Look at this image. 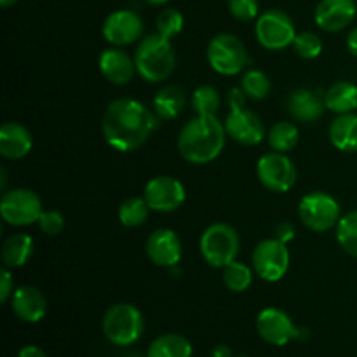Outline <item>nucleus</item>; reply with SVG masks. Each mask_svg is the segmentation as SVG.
Returning a JSON list of instances; mask_svg holds the SVG:
<instances>
[{
  "instance_id": "46",
  "label": "nucleus",
  "mask_w": 357,
  "mask_h": 357,
  "mask_svg": "<svg viewBox=\"0 0 357 357\" xmlns=\"http://www.w3.org/2000/svg\"><path fill=\"white\" fill-rule=\"evenodd\" d=\"M243 357H248V356H243Z\"/></svg>"
},
{
  "instance_id": "38",
  "label": "nucleus",
  "mask_w": 357,
  "mask_h": 357,
  "mask_svg": "<svg viewBox=\"0 0 357 357\" xmlns=\"http://www.w3.org/2000/svg\"><path fill=\"white\" fill-rule=\"evenodd\" d=\"M275 239H279L284 244H288L289 241L295 239V225H293L291 222L279 223L278 229H275Z\"/></svg>"
},
{
  "instance_id": "27",
  "label": "nucleus",
  "mask_w": 357,
  "mask_h": 357,
  "mask_svg": "<svg viewBox=\"0 0 357 357\" xmlns=\"http://www.w3.org/2000/svg\"><path fill=\"white\" fill-rule=\"evenodd\" d=\"M267 138L268 145H271V149L274 152L286 153L295 149L296 143H298V128L295 124H291V122H278V124H274L271 128Z\"/></svg>"
},
{
  "instance_id": "11",
  "label": "nucleus",
  "mask_w": 357,
  "mask_h": 357,
  "mask_svg": "<svg viewBox=\"0 0 357 357\" xmlns=\"http://www.w3.org/2000/svg\"><path fill=\"white\" fill-rule=\"evenodd\" d=\"M289 268V251L279 239L261 241L253 251V271L267 282H278Z\"/></svg>"
},
{
  "instance_id": "9",
  "label": "nucleus",
  "mask_w": 357,
  "mask_h": 357,
  "mask_svg": "<svg viewBox=\"0 0 357 357\" xmlns=\"http://www.w3.org/2000/svg\"><path fill=\"white\" fill-rule=\"evenodd\" d=\"M257 38L268 51H282L289 47L296 38L293 20L286 13L271 9L261 14L257 21Z\"/></svg>"
},
{
  "instance_id": "17",
  "label": "nucleus",
  "mask_w": 357,
  "mask_h": 357,
  "mask_svg": "<svg viewBox=\"0 0 357 357\" xmlns=\"http://www.w3.org/2000/svg\"><path fill=\"white\" fill-rule=\"evenodd\" d=\"M357 0H321L316 9V23L324 31H342L356 20Z\"/></svg>"
},
{
  "instance_id": "3",
  "label": "nucleus",
  "mask_w": 357,
  "mask_h": 357,
  "mask_svg": "<svg viewBox=\"0 0 357 357\" xmlns=\"http://www.w3.org/2000/svg\"><path fill=\"white\" fill-rule=\"evenodd\" d=\"M136 70L146 82H162L173 73L176 66L174 49L162 35H146L139 42L135 54Z\"/></svg>"
},
{
  "instance_id": "20",
  "label": "nucleus",
  "mask_w": 357,
  "mask_h": 357,
  "mask_svg": "<svg viewBox=\"0 0 357 357\" xmlns=\"http://www.w3.org/2000/svg\"><path fill=\"white\" fill-rule=\"evenodd\" d=\"M100 72L108 82L126 86L135 77L136 63L122 49H107L100 56Z\"/></svg>"
},
{
  "instance_id": "42",
  "label": "nucleus",
  "mask_w": 357,
  "mask_h": 357,
  "mask_svg": "<svg viewBox=\"0 0 357 357\" xmlns=\"http://www.w3.org/2000/svg\"><path fill=\"white\" fill-rule=\"evenodd\" d=\"M213 357H234L232 349L227 347V345H216L211 352Z\"/></svg>"
},
{
  "instance_id": "41",
  "label": "nucleus",
  "mask_w": 357,
  "mask_h": 357,
  "mask_svg": "<svg viewBox=\"0 0 357 357\" xmlns=\"http://www.w3.org/2000/svg\"><path fill=\"white\" fill-rule=\"evenodd\" d=\"M347 47H349V51H351V54L354 56V58H357V26L351 31V33H349Z\"/></svg>"
},
{
  "instance_id": "14",
  "label": "nucleus",
  "mask_w": 357,
  "mask_h": 357,
  "mask_svg": "<svg viewBox=\"0 0 357 357\" xmlns=\"http://www.w3.org/2000/svg\"><path fill=\"white\" fill-rule=\"evenodd\" d=\"M257 330L267 344L278 345V347H282L296 337V328L291 317L284 310L274 309V307L264 309L258 314Z\"/></svg>"
},
{
  "instance_id": "10",
  "label": "nucleus",
  "mask_w": 357,
  "mask_h": 357,
  "mask_svg": "<svg viewBox=\"0 0 357 357\" xmlns=\"http://www.w3.org/2000/svg\"><path fill=\"white\" fill-rule=\"evenodd\" d=\"M257 174L260 183L267 190L279 192V194L291 190L293 185L296 183L295 164L281 152H271L260 157L257 164Z\"/></svg>"
},
{
  "instance_id": "12",
  "label": "nucleus",
  "mask_w": 357,
  "mask_h": 357,
  "mask_svg": "<svg viewBox=\"0 0 357 357\" xmlns=\"http://www.w3.org/2000/svg\"><path fill=\"white\" fill-rule=\"evenodd\" d=\"M185 187L173 176H157L146 183L143 199L150 209L159 213H171L181 208L185 202Z\"/></svg>"
},
{
  "instance_id": "37",
  "label": "nucleus",
  "mask_w": 357,
  "mask_h": 357,
  "mask_svg": "<svg viewBox=\"0 0 357 357\" xmlns=\"http://www.w3.org/2000/svg\"><path fill=\"white\" fill-rule=\"evenodd\" d=\"M14 293V279L13 274L9 272V268L3 267L0 271V302L7 303V300L13 298Z\"/></svg>"
},
{
  "instance_id": "25",
  "label": "nucleus",
  "mask_w": 357,
  "mask_h": 357,
  "mask_svg": "<svg viewBox=\"0 0 357 357\" xmlns=\"http://www.w3.org/2000/svg\"><path fill=\"white\" fill-rule=\"evenodd\" d=\"M185 108V93L178 86H164L153 98V112L164 121L176 119Z\"/></svg>"
},
{
  "instance_id": "22",
  "label": "nucleus",
  "mask_w": 357,
  "mask_h": 357,
  "mask_svg": "<svg viewBox=\"0 0 357 357\" xmlns=\"http://www.w3.org/2000/svg\"><path fill=\"white\" fill-rule=\"evenodd\" d=\"M330 142L345 153L357 152V115H338L330 126Z\"/></svg>"
},
{
  "instance_id": "21",
  "label": "nucleus",
  "mask_w": 357,
  "mask_h": 357,
  "mask_svg": "<svg viewBox=\"0 0 357 357\" xmlns=\"http://www.w3.org/2000/svg\"><path fill=\"white\" fill-rule=\"evenodd\" d=\"M33 146L31 132L17 122H3L0 128V153L10 160L23 159Z\"/></svg>"
},
{
  "instance_id": "18",
  "label": "nucleus",
  "mask_w": 357,
  "mask_h": 357,
  "mask_svg": "<svg viewBox=\"0 0 357 357\" xmlns=\"http://www.w3.org/2000/svg\"><path fill=\"white\" fill-rule=\"evenodd\" d=\"M324 108H326L324 93L317 89L302 87V89L293 91L288 98V112L291 117L305 124L319 121L324 114Z\"/></svg>"
},
{
  "instance_id": "29",
  "label": "nucleus",
  "mask_w": 357,
  "mask_h": 357,
  "mask_svg": "<svg viewBox=\"0 0 357 357\" xmlns=\"http://www.w3.org/2000/svg\"><path fill=\"white\" fill-rule=\"evenodd\" d=\"M337 241L345 253L357 258V211L342 216L337 225Z\"/></svg>"
},
{
  "instance_id": "5",
  "label": "nucleus",
  "mask_w": 357,
  "mask_h": 357,
  "mask_svg": "<svg viewBox=\"0 0 357 357\" xmlns=\"http://www.w3.org/2000/svg\"><path fill=\"white\" fill-rule=\"evenodd\" d=\"M239 234L229 223H213L201 237V253L208 265L225 268L239 255Z\"/></svg>"
},
{
  "instance_id": "40",
  "label": "nucleus",
  "mask_w": 357,
  "mask_h": 357,
  "mask_svg": "<svg viewBox=\"0 0 357 357\" xmlns=\"http://www.w3.org/2000/svg\"><path fill=\"white\" fill-rule=\"evenodd\" d=\"M17 357H47V354L37 345H26V347L21 349Z\"/></svg>"
},
{
  "instance_id": "33",
  "label": "nucleus",
  "mask_w": 357,
  "mask_h": 357,
  "mask_svg": "<svg viewBox=\"0 0 357 357\" xmlns=\"http://www.w3.org/2000/svg\"><path fill=\"white\" fill-rule=\"evenodd\" d=\"M181 30H183V16H181V13H178L173 7L160 10L159 16H157V33L169 40V38L176 37Z\"/></svg>"
},
{
  "instance_id": "2",
  "label": "nucleus",
  "mask_w": 357,
  "mask_h": 357,
  "mask_svg": "<svg viewBox=\"0 0 357 357\" xmlns=\"http://www.w3.org/2000/svg\"><path fill=\"white\" fill-rule=\"evenodd\" d=\"M225 138V124L216 115H197L180 131L178 150L187 162L209 164L222 153Z\"/></svg>"
},
{
  "instance_id": "32",
  "label": "nucleus",
  "mask_w": 357,
  "mask_h": 357,
  "mask_svg": "<svg viewBox=\"0 0 357 357\" xmlns=\"http://www.w3.org/2000/svg\"><path fill=\"white\" fill-rule=\"evenodd\" d=\"M241 87H243L246 96L251 98V100H265L271 94L272 84L271 79L264 72H260V70H250L243 77Z\"/></svg>"
},
{
  "instance_id": "19",
  "label": "nucleus",
  "mask_w": 357,
  "mask_h": 357,
  "mask_svg": "<svg viewBox=\"0 0 357 357\" xmlns=\"http://www.w3.org/2000/svg\"><path fill=\"white\" fill-rule=\"evenodd\" d=\"M10 307L17 319L23 323H38L47 312V300L35 286H21L13 293Z\"/></svg>"
},
{
  "instance_id": "16",
  "label": "nucleus",
  "mask_w": 357,
  "mask_h": 357,
  "mask_svg": "<svg viewBox=\"0 0 357 357\" xmlns=\"http://www.w3.org/2000/svg\"><path fill=\"white\" fill-rule=\"evenodd\" d=\"M146 255L157 267L173 268L180 264L183 246L178 234L169 229H159L146 239Z\"/></svg>"
},
{
  "instance_id": "8",
  "label": "nucleus",
  "mask_w": 357,
  "mask_h": 357,
  "mask_svg": "<svg viewBox=\"0 0 357 357\" xmlns=\"http://www.w3.org/2000/svg\"><path fill=\"white\" fill-rule=\"evenodd\" d=\"M0 213L6 223L14 227H26L38 223V218L44 213L42 199L28 188H14L6 192L0 202Z\"/></svg>"
},
{
  "instance_id": "1",
  "label": "nucleus",
  "mask_w": 357,
  "mask_h": 357,
  "mask_svg": "<svg viewBox=\"0 0 357 357\" xmlns=\"http://www.w3.org/2000/svg\"><path fill=\"white\" fill-rule=\"evenodd\" d=\"M155 117L143 103L129 98L108 105L101 129L108 145L117 152H132L149 139Z\"/></svg>"
},
{
  "instance_id": "23",
  "label": "nucleus",
  "mask_w": 357,
  "mask_h": 357,
  "mask_svg": "<svg viewBox=\"0 0 357 357\" xmlns=\"http://www.w3.org/2000/svg\"><path fill=\"white\" fill-rule=\"evenodd\" d=\"M324 103H326L328 110L333 114H352L357 108V86L349 80H340V82L333 84L324 93Z\"/></svg>"
},
{
  "instance_id": "28",
  "label": "nucleus",
  "mask_w": 357,
  "mask_h": 357,
  "mask_svg": "<svg viewBox=\"0 0 357 357\" xmlns=\"http://www.w3.org/2000/svg\"><path fill=\"white\" fill-rule=\"evenodd\" d=\"M150 206L143 197H129L119 208V220L124 227H135L143 225L149 218Z\"/></svg>"
},
{
  "instance_id": "7",
  "label": "nucleus",
  "mask_w": 357,
  "mask_h": 357,
  "mask_svg": "<svg viewBox=\"0 0 357 357\" xmlns=\"http://www.w3.org/2000/svg\"><path fill=\"white\" fill-rule=\"evenodd\" d=\"M208 61L215 72L232 77L246 68L250 63V56H248L244 44L236 35L220 33L209 42Z\"/></svg>"
},
{
  "instance_id": "26",
  "label": "nucleus",
  "mask_w": 357,
  "mask_h": 357,
  "mask_svg": "<svg viewBox=\"0 0 357 357\" xmlns=\"http://www.w3.org/2000/svg\"><path fill=\"white\" fill-rule=\"evenodd\" d=\"M146 357H192V344L178 333L160 335L150 344Z\"/></svg>"
},
{
  "instance_id": "43",
  "label": "nucleus",
  "mask_w": 357,
  "mask_h": 357,
  "mask_svg": "<svg viewBox=\"0 0 357 357\" xmlns=\"http://www.w3.org/2000/svg\"><path fill=\"white\" fill-rule=\"evenodd\" d=\"M146 3H150V6H162V3H166L167 0H145Z\"/></svg>"
},
{
  "instance_id": "44",
  "label": "nucleus",
  "mask_w": 357,
  "mask_h": 357,
  "mask_svg": "<svg viewBox=\"0 0 357 357\" xmlns=\"http://www.w3.org/2000/svg\"><path fill=\"white\" fill-rule=\"evenodd\" d=\"M17 0H0V3H2V7H9V6H14Z\"/></svg>"
},
{
  "instance_id": "24",
  "label": "nucleus",
  "mask_w": 357,
  "mask_h": 357,
  "mask_svg": "<svg viewBox=\"0 0 357 357\" xmlns=\"http://www.w3.org/2000/svg\"><path fill=\"white\" fill-rule=\"evenodd\" d=\"M33 255V239L28 234H14L3 243L2 261L7 268H20L30 261Z\"/></svg>"
},
{
  "instance_id": "13",
  "label": "nucleus",
  "mask_w": 357,
  "mask_h": 357,
  "mask_svg": "<svg viewBox=\"0 0 357 357\" xmlns=\"http://www.w3.org/2000/svg\"><path fill=\"white\" fill-rule=\"evenodd\" d=\"M223 124H225L227 136H230L234 142L244 146L258 145L265 136L261 119L255 112L246 110V108L230 110Z\"/></svg>"
},
{
  "instance_id": "45",
  "label": "nucleus",
  "mask_w": 357,
  "mask_h": 357,
  "mask_svg": "<svg viewBox=\"0 0 357 357\" xmlns=\"http://www.w3.org/2000/svg\"><path fill=\"white\" fill-rule=\"evenodd\" d=\"M126 357H139L138 354H129V356H126Z\"/></svg>"
},
{
  "instance_id": "31",
  "label": "nucleus",
  "mask_w": 357,
  "mask_h": 357,
  "mask_svg": "<svg viewBox=\"0 0 357 357\" xmlns=\"http://www.w3.org/2000/svg\"><path fill=\"white\" fill-rule=\"evenodd\" d=\"M222 105L218 91L213 86H201L192 94V107L197 115H216Z\"/></svg>"
},
{
  "instance_id": "6",
  "label": "nucleus",
  "mask_w": 357,
  "mask_h": 357,
  "mask_svg": "<svg viewBox=\"0 0 357 357\" xmlns=\"http://www.w3.org/2000/svg\"><path fill=\"white\" fill-rule=\"evenodd\" d=\"M298 216L307 229L314 232H328L337 229L340 222V206L337 199L326 192H310L302 197L298 206Z\"/></svg>"
},
{
  "instance_id": "39",
  "label": "nucleus",
  "mask_w": 357,
  "mask_h": 357,
  "mask_svg": "<svg viewBox=\"0 0 357 357\" xmlns=\"http://www.w3.org/2000/svg\"><path fill=\"white\" fill-rule=\"evenodd\" d=\"M246 93L243 91V87H234L232 91L229 93V101L230 110H237V108H244V103H246Z\"/></svg>"
},
{
  "instance_id": "34",
  "label": "nucleus",
  "mask_w": 357,
  "mask_h": 357,
  "mask_svg": "<svg viewBox=\"0 0 357 357\" xmlns=\"http://www.w3.org/2000/svg\"><path fill=\"white\" fill-rule=\"evenodd\" d=\"M293 47L300 58L314 59L323 52V42H321L319 35L314 31H302V33H296Z\"/></svg>"
},
{
  "instance_id": "4",
  "label": "nucleus",
  "mask_w": 357,
  "mask_h": 357,
  "mask_svg": "<svg viewBox=\"0 0 357 357\" xmlns=\"http://www.w3.org/2000/svg\"><path fill=\"white\" fill-rule=\"evenodd\" d=\"M145 330V321L139 309L131 303H115L103 316V333L108 342L119 347L132 345Z\"/></svg>"
},
{
  "instance_id": "35",
  "label": "nucleus",
  "mask_w": 357,
  "mask_h": 357,
  "mask_svg": "<svg viewBox=\"0 0 357 357\" xmlns=\"http://www.w3.org/2000/svg\"><path fill=\"white\" fill-rule=\"evenodd\" d=\"M229 10L236 20L251 21L258 16V0H229Z\"/></svg>"
},
{
  "instance_id": "36",
  "label": "nucleus",
  "mask_w": 357,
  "mask_h": 357,
  "mask_svg": "<svg viewBox=\"0 0 357 357\" xmlns=\"http://www.w3.org/2000/svg\"><path fill=\"white\" fill-rule=\"evenodd\" d=\"M38 227L45 236H58L65 229V218L58 211H44L38 218Z\"/></svg>"
},
{
  "instance_id": "30",
  "label": "nucleus",
  "mask_w": 357,
  "mask_h": 357,
  "mask_svg": "<svg viewBox=\"0 0 357 357\" xmlns=\"http://www.w3.org/2000/svg\"><path fill=\"white\" fill-rule=\"evenodd\" d=\"M223 282L232 293H243L253 282V272L246 264L232 261V264L223 268Z\"/></svg>"
},
{
  "instance_id": "15",
  "label": "nucleus",
  "mask_w": 357,
  "mask_h": 357,
  "mask_svg": "<svg viewBox=\"0 0 357 357\" xmlns=\"http://www.w3.org/2000/svg\"><path fill=\"white\" fill-rule=\"evenodd\" d=\"M143 33V21L135 10L121 9L112 13L103 23V37L114 45H129Z\"/></svg>"
}]
</instances>
